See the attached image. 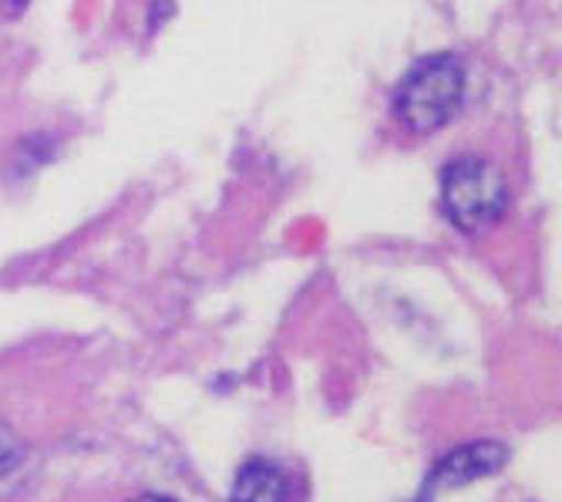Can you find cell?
<instances>
[{"label": "cell", "instance_id": "cell-5", "mask_svg": "<svg viewBox=\"0 0 562 502\" xmlns=\"http://www.w3.org/2000/svg\"><path fill=\"white\" fill-rule=\"evenodd\" d=\"M21 462H24V442L18 438L14 428H8L4 422H0V476L14 472Z\"/></svg>", "mask_w": 562, "mask_h": 502}, {"label": "cell", "instance_id": "cell-3", "mask_svg": "<svg viewBox=\"0 0 562 502\" xmlns=\"http://www.w3.org/2000/svg\"><path fill=\"white\" fill-rule=\"evenodd\" d=\"M508 462V448L502 442H492V438H479V442H469V445H458L451 448L448 456L431 469L428 482H425V502L438 492H451V489H462L469 482H479V479H488L495 476L502 466Z\"/></svg>", "mask_w": 562, "mask_h": 502}, {"label": "cell", "instance_id": "cell-1", "mask_svg": "<svg viewBox=\"0 0 562 502\" xmlns=\"http://www.w3.org/2000/svg\"><path fill=\"white\" fill-rule=\"evenodd\" d=\"M465 98V71L451 55L418 62L397 85L394 112L401 125L415 135L438 132Z\"/></svg>", "mask_w": 562, "mask_h": 502}, {"label": "cell", "instance_id": "cell-4", "mask_svg": "<svg viewBox=\"0 0 562 502\" xmlns=\"http://www.w3.org/2000/svg\"><path fill=\"white\" fill-rule=\"evenodd\" d=\"M229 502H286V476L270 459H249L236 469Z\"/></svg>", "mask_w": 562, "mask_h": 502}, {"label": "cell", "instance_id": "cell-2", "mask_svg": "<svg viewBox=\"0 0 562 502\" xmlns=\"http://www.w3.org/2000/svg\"><path fill=\"white\" fill-rule=\"evenodd\" d=\"M441 203L458 230L482 233L505 213L508 186L492 163L458 159L441 176Z\"/></svg>", "mask_w": 562, "mask_h": 502}, {"label": "cell", "instance_id": "cell-7", "mask_svg": "<svg viewBox=\"0 0 562 502\" xmlns=\"http://www.w3.org/2000/svg\"><path fill=\"white\" fill-rule=\"evenodd\" d=\"M128 502H179V499H172V495H159V492H145V495L128 499Z\"/></svg>", "mask_w": 562, "mask_h": 502}, {"label": "cell", "instance_id": "cell-6", "mask_svg": "<svg viewBox=\"0 0 562 502\" xmlns=\"http://www.w3.org/2000/svg\"><path fill=\"white\" fill-rule=\"evenodd\" d=\"M27 4H31V0H0V11H4L8 18H21Z\"/></svg>", "mask_w": 562, "mask_h": 502}]
</instances>
